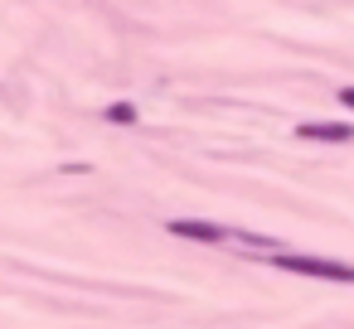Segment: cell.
<instances>
[{
    "label": "cell",
    "mask_w": 354,
    "mask_h": 329,
    "mask_svg": "<svg viewBox=\"0 0 354 329\" xmlns=\"http://www.w3.org/2000/svg\"><path fill=\"white\" fill-rule=\"evenodd\" d=\"M301 136H310V141H349L354 126H344V121H306Z\"/></svg>",
    "instance_id": "3"
},
{
    "label": "cell",
    "mask_w": 354,
    "mask_h": 329,
    "mask_svg": "<svg viewBox=\"0 0 354 329\" xmlns=\"http://www.w3.org/2000/svg\"><path fill=\"white\" fill-rule=\"evenodd\" d=\"M170 232L194 237V242H228V237H233V232H223V228H214V223H185V218H175V223H170Z\"/></svg>",
    "instance_id": "2"
},
{
    "label": "cell",
    "mask_w": 354,
    "mask_h": 329,
    "mask_svg": "<svg viewBox=\"0 0 354 329\" xmlns=\"http://www.w3.org/2000/svg\"><path fill=\"white\" fill-rule=\"evenodd\" d=\"M339 102H344V107H354V88H344V92H339Z\"/></svg>",
    "instance_id": "5"
},
{
    "label": "cell",
    "mask_w": 354,
    "mask_h": 329,
    "mask_svg": "<svg viewBox=\"0 0 354 329\" xmlns=\"http://www.w3.org/2000/svg\"><path fill=\"white\" fill-rule=\"evenodd\" d=\"M107 117H112V121H136V107H131V102H117Z\"/></svg>",
    "instance_id": "4"
},
{
    "label": "cell",
    "mask_w": 354,
    "mask_h": 329,
    "mask_svg": "<svg viewBox=\"0 0 354 329\" xmlns=\"http://www.w3.org/2000/svg\"><path fill=\"white\" fill-rule=\"evenodd\" d=\"M277 266L296 276H320V281H354V266L330 261V257H306V252H277Z\"/></svg>",
    "instance_id": "1"
}]
</instances>
